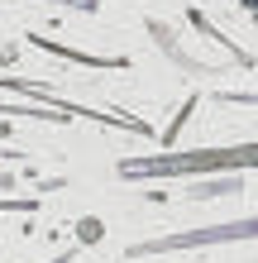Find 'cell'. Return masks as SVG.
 <instances>
[{
	"label": "cell",
	"mask_w": 258,
	"mask_h": 263,
	"mask_svg": "<svg viewBox=\"0 0 258 263\" xmlns=\"http://www.w3.org/2000/svg\"><path fill=\"white\" fill-rule=\"evenodd\" d=\"M258 167V139L249 144H225V148H187V153H139L120 158V177H220V173H244Z\"/></svg>",
	"instance_id": "cell-1"
},
{
	"label": "cell",
	"mask_w": 258,
	"mask_h": 263,
	"mask_svg": "<svg viewBox=\"0 0 258 263\" xmlns=\"http://www.w3.org/2000/svg\"><path fill=\"white\" fill-rule=\"evenodd\" d=\"M258 239V215L244 220H225V225H206V230H177V235H158V239H139L134 258H153V254H182V249H210V244H244Z\"/></svg>",
	"instance_id": "cell-2"
},
{
	"label": "cell",
	"mask_w": 258,
	"mask_h": 263,
	"mask_svg": "<svg viewBox=\"0 0 258 263\" xmlns=\"http://www.w3.org/2000/svg\"><path fill=\"white\" fill-rule=\"evenodd\" d=\"M0 91H19V96H29V101H38V105H53V110H63L67 120H96V125H105V129H129V134H139V139H148L153 129L144 125V120H134V115H105V110H91V105H77V101H67V96H57L53 86H38V82H24V77H0Z\"/></svg>",
	"instance_id": "cell-3"
},
{
	"label": "cell",
	"mask_w": 258,
	"mask_h": 263,
	"mask_svg": "<svg viewBox=\"0 0 258 263\" xmlns=\"http://www.w3.org/2000/svg\"><path fill=\"white\" fill-rule=\"evenodd\" d=\"M29 43H34V48H43V53H53V58H67V63L96 67V72H120V67H129V58H96V53L67 48V43H57V39H43V34H29Z\"/></svg>",
	"instance_id": "cell-4"
},
{
	"label": "cell",
	"mask_w": 258,
	"mask_h": 263,
	"mask_svg": "<svg viewBox=\"0 0 258 263\" xmlns=\"http://www.w3.org/2000/svg\"><path fill=\"white\" fill-rule=\"evenodd\" d=\"M148 34H153V43H158V48H163V53L172 58L177 67H187V72H201V77H215V67H206V63H191V58H187V53L177 48V39H172V29H168V24L148 20Z\"/></svg>",
	"instance_id": "cell-5"
},
{
	"label": "cell",
	"mask_w": 258,
	"mask_h": 263,
	"mask_svg": "<svg viewBox=\"0 0 258 263\" xmlns=\"http://www.w3.org/2000/svg\"><path fill=\"white\" fill-rule=\"evenodd\" d=\"M191 29H196V34H206L210 43H220V48H225V53H234V63H239V67H253V53H249V48H239V43H234V39H225V34H220V29H215V24H210V20H206V14H201V10H191Z\"/></svg>",
	"instance_id": "cell-6"
},
{
	"label": "cell",
	"mask_w": 258,
	"mask_h": 263,
	"mask_svg": "<svg viewBox=\"0 0 258 263\" xmlns=\"http://www.w3.org/2000/svg\"><path fill=\"white\" fill-rule=\"evenodd\" d=\"M191 115H196V96H191L187 105H182V115L172 120V125H168V129H163V148H172V144H177V129H182V125H187V120H191Z\"/></svg>",
	"instance_id": "cell-7"
},
{
	"label": "cell",
	"mask_w": 258,
	"mask_h": 263,
	"mask_svg": "<svg viewBox=\"0 0 258 263\" xmlns=\"http://www.w3.org/2000/svg\"><path fill=\"white\" fill-rule=\"evenodd\" d=\"M48 5H63V10H82V14H96L101 0H48Z\"/></svg>",
	"instance_id": "cell-8"
},
{
	"label": "cell",
	"mask_w": 258,
	"mask_h": 263,
	"mask_svg": "<svg viewBox=\"0 0 258 263\" xmlns=\"http://www.w3.org/2000/svg\"><path fill=\"white\" fill-rule=\"evenodd\" d=\"M48 263H72V249H63V254H53Z\"/></svg>",
	"instance_id": "cell-9"
},
{
	"label": "cell",
	"mask_w": 258,
	"mask_h": 263,
	"mask_svg": "<svg viewBox=\"0 0 258 263\" xmlns=\"http://www.w3.org/2000/svg\"><path fill=\"white\" fill-rule=\"evenodd\" d=\"M0 192H14V177H5V173H0Z\"/></svg>",
	"instance_id": "cell-10"
},
{
	"label": "cell",
	"mask_w": 258,
	"mask_h": 263,
	"mask_svg": "<svg viewBox=\"0 0 258 263\" xmlns=\"http://www.w3.org/2000/svg\"><path fill=\"white\" fill-rule=\"evenodd\" d=\"M239 5H244V10H249V14H258V0H239Z\"/></svg>",
	"instance_id": "cell-11"
},
{
	"label": "cell",
	"mask_w": 258,
	"mask_h": 263,
	"mask_svg": "<svg viewBox=\"0 0 258 263\" xmlns=\"http://www.w3.org/2000/svg\"><path fill=\"white\" fill-rule=\"evenodd\" d=\"M0 139H10V125H5V120H0Z\"/></svg>",
	"instance_id": "cell-12"
}]
</instances>
